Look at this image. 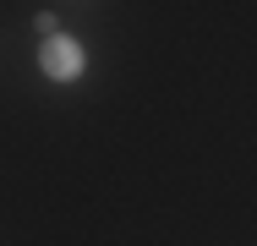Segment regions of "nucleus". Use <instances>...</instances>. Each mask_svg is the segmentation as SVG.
I'll return each mask as SVG.
<instances>
[{
    "label": "nucleus",
    "instance_id": "f257e3e1",
    "mask_svg": "<svg viewBox=\"0 0 257 246\" xmlns=\"http://www.w3.org/2000/svg\"><path fill=\"white\" fill-rule=\"evenodd\" d=\"M39 71H44L50 82H77V77L88 71V49H82V39H71V33L39 39Z\"/></svg>",
    "mask_w": 257,
    "mask_h": 246
},
{
    "label": "nucleus",
    "instance_id": "f03ea898",
    "mask_svg": "<svg viewBox=\"0 0 257 246\" xmlns=\"http://www.w3.org/2000/svg\"><path fill=\"white\" fill-rule=\"evenodd\" d=\"M33 28L50 39V33H60V17H55V11H33Z\"/></svg>",
    "mask_w": 257,
    "mask_h": 246
}]
</instances>
